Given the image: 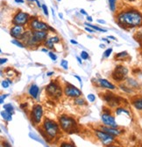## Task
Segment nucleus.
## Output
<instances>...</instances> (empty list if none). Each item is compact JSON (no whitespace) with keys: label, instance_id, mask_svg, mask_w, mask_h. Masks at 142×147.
Returning <instances> with one entry per match:
<instances>
[{"label":"nucleus","instance_id":"1","mask_svg":"<svg viewBox=\"0 0 142 147\" xmlns=\"http://www.w3.org/2000/svg\"><path fill=\"white\" fill-rule=\"evenodd\" d=\"M116 21L123 28H134L142 26V13L135 9L121 11L116 16Z\"/></svg>","mask_w":142,"mask_h":147},{"label":"nucleus","instance_id":"2","mask_svg":"<svg viewBox=\"0 0 142 147\" xmlns=\"http://www.w3.org/2000/svg\"><path fill=\"white\" fill-rule=\"evenodd\" d=\"M42 136L45 139H53L57 137V135L60 133V128L59 124L49 118H45L42 124V129H40Z\"/></svg>","mask_w":142,"mask_h":147},{"label":"nucleus","instance_id":"3","mask_svg":"<svg viewBox=\"0 0 142 147\" xmlns=\"http://www.w3.org/2000/svg\"><path fill=\"white\" fill-rule=\"evenodd\" d=\"M59 124L63 131L69 134H72L77 131V123L75 120L67 115H61L59 116Z\"/></svg>","mask_w":142,"mask_h":147},{"label":"nucleus","instance_id":"4","mask_svg":"<svg viewBox=\"0 0 142 147\" xmlns=\"http://www.w3.org/2000/svg\"><path fill=\"white\" fill-rule=\"evenodd\" d=\"M47 94L52 99H59L62 94V88L56 80H52L46 87Z\"/></svg>","mask_w":142,"mask_h":147},{"label":"nucleus","instance_id":"5","mask_svg":"<svg viewBox=\"0 0 142 147\" xmlns=\"http://www.w3.org/2000/svg\"><path fill=\"white\" fill-rule=\"evenodd\" d=\"M128 69L124 65H117L111 73V78L116 82H121L127 78Z\"/></svg>","mask_w":142,"mask_h":147},{"label":"nucleus","instance_id":"6","mask_svg":"<svg viewBox=\"0 0 142 147\" xmlns=\"http://www.w3.org/2000/svg\"><path fill=\"white\" fill-rule=\"evenodd\" d=\"M30 16L28 13L19 11L13 16L11 22L14 26H25L30 20Z\"/></svg>","mask_w":142,"mask_h":147},{"label":"nucleus","instance_id":"7","mask_svg":"<svg viewBox=\"0 0 142 147\" xmlns=\"http://www.w3.org/2000/svg\"><path fill=\"white\" fill-rule=\"evenodd\" d=\"M43 116V109L40 104H36L33 107L31 111V120L34 124H39L41 123Z\"/></svg>","mask_w":142,"mask_h":147},{"label":"nucleus","instance_id":"8","mask_svg":"<svg viewBox=\"0 0 142 147\" xmlns=\"http://www.w3.org/2000/svg\"><path fill=\"white\" fill-rule=\"evenodd\" d=\"M95 134L97 138L100 140V142L104 145H110L115 139L114 136L108 134L107 132L102 130V129H95Z\"/></svg>","mask_w":142,"mask_h":147},{"label":"nucleus","instance_id":"9","mask_svg":"<svg viewBox=\"0 0 142 147\" xmlns=\"http://www.w3.org/2000/svg\"><path fill=\"white\" fill-rule=\"evenodd\" d=\"M64 94L68 97H70V98H78V97H81L82 96V91L80 89H78L76 86L69 84V83H66L65 84V86H64Z\"/></svg>","mask_w":142,"mask_h":147},{"label":"nucleus","instance_id":"10","mask_svg":"<svg viewBox=\"0 0 142 147\" xmlns=\"http://www.w3.org/2000/svg\"><path fill=\"white\" fill-rule=\"evenodd\" d=\"M29 26L33 31H47L48 32L49 30V26L47 23L40 20L37 18L31 20V21L29 22Z\"/></svg>","mask_w":142,"mask_h":147},{"label":"nucleus","instance_id":"11","mask_svg":"<svg viewBox=\"0 0 142 147\" xmlns=\"http://www.w3.org/2000/svg\"><path fill=\"white\" fill-rule=\"evenodd\" d=\"M103 99L105 100V101L111 107H117L121 103L122 99L119 96H117L114 93L111 92H107L106 93H105L104 96H103Z\"/></svg>","mask_w":142,"mask_h":147},{"label":"nucleus","instance_id":"12","mask_svg":"<svg viewBox=\"0 0 142 147\" xmlns=\"http://www.w3.org/2000/svg\"><path fill=\"white\" fill-rule=\"evenodd\" d=\"M101 118H102V122L104 123V124L105 126L111 127V128H118L119 127V124L117 123V122H116L115 117L112 115H111L109 112L103 113Z\"/></svg>","mask_w":142,"mask_h":147},{"label":"nucleus","instance_id":"13","mask_svg":"<svg viewBox=\"0 0 142 147\" xmlns=\"http://www.w3.org/2000/svg\"><path fill=\"white\" fill-rule=\"evenodd\" d=\"M25 33V30L24 28V26H13L10 30V34L15 38V39H20L22 35Z\"/></svg>","mask_w":142,"mask_h":147},{"label":"nucleus","instance_id":"14","mask_svg":"<svg viewBox=\"0 0 142 147\" xmlns=\"http://www.w3.org/2000/svg\"><path fill=\"white\" fill-rule=\"evenodd\" d=\"M32 34L33 38L39 43L45 42L47 39V35H48L47 31H32Z\"/></svg>","mask_w":142,"mask_h":147},{"label":"nucleus","instance_id":"15","mask_svg":"<svg viewBox=\"0 0 142 147\" xmlns=\"http://www.w3.org/2000/svg\"><path fill=\"white\" fill-rule=\"evenodd\" d=\"M97 85L101 88L107 89V90H115L116 89V86L112 83H111L109 80H107L105 78H99V79H97Z\"/></svg>","mask_w":142,"mask_h":147},{"label":"nucleus","instance_id":"16","mask_svg":"<svg viewBox=\"0 0 142 147\" xmlns=\"http://www.w3.org/2000/svg\"><path fill=\"white\" fill-rule=\"evenodd\" d=\"M60 41H61V39L58 36H54V37L47 39L44 42V45L48 49H53L55 48V44L60 42Z\"/></svg>","mask_w":142,"mask_h":147},{"label":"nucleus","instance_id":"17","mask_svg":"<svg viewBox=\"0 0 142 147\" xmlns=\"http://www.w3.org/2000/svg\"><path fill=\"white\" fill-rule=\"evenodd\" d=\"M101 129L104 130L105 132H107L108 134L111 135V136H114V137H117V136H119L121 133H122V130L120 129H118V128H111V127H108V126H102L101 127Z\"/></svg>","mask_w":142,"mask_h":147},{"label":"nucleus","instance_id":"18","mask_svg":"<svg viewBox=\"0 0 142 147\" xmlns=\"http://www.w3.org/2000/svg\"><path fill=\"white\" fill-rule=\"evenodd\" d=\"M28 92L30 96L33 98V99H37L38 98V95H39V92H40V88L39 86L35 84H32L29 87V90H28Z\"/></svg>","mask_w":142,"mask_h":147},{"label":"nucleus","instance_id":"19","mask_svg":"<svg viewBox=\"0 0 142 147\" xmlns=\"http://www.w3.org/2000/svg\"><path fill=\"white\" fill-rule=\"evenodd\" d=\"M133 105L134 106V108L138 110H142V97L136 98L133 100Z\"/></svg>","mask_w":142,"mask_h":147},{"label":"nucleus","instance_id":"20","mask_svg":"<svg viewBox=\"0 0 142 147\" xmlns=\"http://www.w3.org/2000/svg\"><path fill=\"white\" fill-rule=\"evenodd\" d=\"M128 57H129V55H128L127 51H122V52L118 53L117 55H115V59H117L118 61H122Z\"/></svg>","mask_w":142,"mask_h":147},{"label":"nucleus","instance_id":"21","mask_svg":"<svg viewBox=\"0 0 142 147\" xmlns=\"http://www.w3.org/2000/svg\"><path fill=\"white\" fill-rule=\"evenodd\" d=\"M5 74H6V77H7L8 78H13L14 76H17V75H18V72H17L15 70L11 69V67L7 68V69L5 71Z\"/></svg>","mask_w":142,"mask_h":147},{"label":"nucleus","instance_id":"22","mask_svg":"<svg viewBox=\"0 0 142 147\" xmlns=\"http://www.w3.org/2000/svg\"><path fill=\"white\" fill-rule=\"evenodd\" d=\"M1 116L6 122H11L12 120V114H11V113H9V112H7L5 110H3L1 112Z\"/></svg>","mask_w":142,"mask_h":147},{"label":"nucleus","instance_id":"23","mask_svg":"<svg viewBox=\"0 0 142 147\" xmlns=\"http://www.w3.org/2000/svg\"><path fill=\"white\" fill-rule=\"evenodd\" d=\"M84 25H86V26H88V28H90L94 29L95 31H99V32H103V33H105V32L107 31L106 29H103V28H99V26H94V25H92L91 23H89V22L84 23Z\"/></svg>","mask_w":142,"mask_h":147},{"label":"nucleus","instance_id":"24","mask_svg":"<svg viewBox=\"0 0 142 147\" xmlns=\"http://www.w3.org/2000/svg\"><path fill=\"white\" fill-rule=\"evenodd\" d=\"M4 109L11 114H13L14 113V108L13 106H12L11 103H8V104H5L4 105Z\"/></svg>","mask_w":142,"mask_h":147},{"label":"nucleus","instance_id":"25","mask_svg":"<svg viewBox=\"0 0 142 147\" xmlns=\"http://www.w3.org/2000/svg\"><path fill=\"white\" fill-rule=\"evenodd\" d=\"M116 114H117V115H120L121 114H125L126 115H130V113H129L128 110H126L124 108H118L117 109H116Z\"/></svg>","mask_w":142,"mask_h":147},{"label":"nucleus","instance_id":"26","mask_svg":"<svg viewBox=\"0 0 142 147\" xmlns=\"http://www.w3.org/2000/svg\"><path fill=\"white\" fill-rule=\"evenodd\" d=\"M127 83H128L129 86H130L131 88H136V87L139 86V83L137 81H135V80L133 79V78H128L127 79Z\"/></svg>","mask_w":142,"mask_h":147},{"label":"nucleus","instance_id":"27","mask_svg":"<svg viewBox=\"0 0 142 147\" xmlns=\"http://www.w3.org/2000/svg\"><path fill=\"white\" fill-rule=\"evenodd\" d=\"M74 103H75V105H78V106H83V105L86 104L85 100H84L83 98H81V97H78V98L74 99Z\"/></svg>","mask_w":142,"mask_h":147},{"label":"nucleus","instance_id":"28","mask_svg":"<svg viewBox=\"0 0 142 147\" xmlns=\"http://www.w3.org/2000/svg\"><path fill=\"white\" fill-rule=\"evenodd\" d=\"M12 44H14V45H16L17 47H19V48H21V49H24L25 47V44H23L20 41H19L18 39H14V40H11V42Z\"/></svg>","mask_w":142,"mask_h":147},{"label":"nucleus","instance_id":"29","mask_svg":"<svg viewBox=\"0 0 142 147\" xmlns=\"http://www.w3.org/2000/svg\"><path fill=\"white\" fill-rule=\"evenodd\" d=\"M116 4H117V0H109V6L111 11H116Z\"/></svg>","mask_w":142,"mask_h":147},{"label":"nucleus","instance_id":"30","mask_svg":"<svg viewBox=\"0 0 142 147\" xmlns=\"http://www.w3.org/2000/svg\"><path fill=\"white\" fill-rule=\"evenodd\" d=\"M119 87H120V89H121L122 91H124V92H127V93H131V92H133V90L131 89V87L125 86V85H120Z\"/></svg>","mask_w":142,"mask_h":147},{"label":"nucleus","instance_id":"31","mask_svg":"<svg viewBox=\"0 0 142 147\" xmlns=\"http://www.w3.org/2000/svg\"><path fill=\"white\" fill-rule=\"evenodd\" d=\"M11 84V81L10 79H5V80H3V81H2L1 86L4 88H8Z\"/></svg>","mask_w":142,"mask_h":147},{"label":"nucleus","instance_id":"32","mask_svg":"<svg viewBox=\"0 0 142 147\" xmlns=\"http://www.w3.org/2000/svg\"><path fill=\"white\" fill-rule=\"evenodd\" d=\"M61 66L64 70H68L69 69V62L65 59H62L61 62Z\"/></svg>","mask_w":142,"mask_h":147},{"label":"nucleus","instance_id":"33","mask_svg":"<svg viewBox=\"0 0 142 147\" xmlns=\"http://www.w3.org/2000/svg\"><path fill=\"white\" fill-rule=\"evenodd\" d=\"M112 53V49L111 48H109V49H107L105 52H104V57H105V58H107V57H109L110 56H111V54Z\"/></svg>","mask_w":142,"mask_h":147},{"label":"nucleus","instance_id":"34","mask_svg":"<svg viewBox=\"0 0 142 147\" xmlns=\"http://www.w3.org/2000/svg\"><path fill=\"white\" fill-rule=\"evenodd\" d=\"M80 57L83 60H87L89 58V53H87L86 51H82L80 54Z\"/></svg>","mask_w":142,"mask_h":147},{"label":"nucleus","instance_id":"35","mask_svg":"<svg viewBox=\"0 0 142 147\" xmlns=\"http://www.w3.org/2000/svg\"><path fill=\"white\" fill-rule=\"evenodd\" d=\"M87 99L89 100V102H94L96 100V96L93 94V93H89V94L87 95Z\"/></svg>","mask_w":142,"mask_h":147},{"label":"nucleus","instance_id":"36","mask_svg":"<svg viewBox=\"0 0 142 147\" xmlns=\"http://www.w3.org/2000/svg\"><path fill=\"white\" fill-rule=\"evenodd\" d=\"M29 136L31 137V138H33V139H34V140H36L37 142H40V143H41L42 144H44V142L41 139V138H37L38 137H36L34 134H33V133H29Z\"/></svg>","mask_w":142,"mask_h":147},{"label":"nucleus","instance_id":"37","mask_svg":"<svg viewBox=\"0 0 142 147\" xmlns=\"http://www.w3.org/2000/svg\"><path fill=\"white\" fill-rule=\"evenodd\" d=\"M48 56H49V57L52 59L53 61H56L57 60V56L55 54L54 52H52V51H49L48 52Z\"/></svg>","mask_w":142,"mask_h":147},{"label":"nucleus","instance_id":"38","mask_svg":"<svg viewBox=\"0 0 142 147\" xmlns=\"http://www.w3.org/2000/svg\"><path fill=\"white\" fill-rule=\"evenodd\" d=\"M60 147H75V146L72 145L71 144L68 143V142H64V143H62V144H61Z\"/></svg>","mask_w":142,"mask_h":147},{"label":"nucleus","instance_id":"39","mask_svg":"<svg viewBox=\"0 0 142 147\" xmlns=\"http://www.w3.org/2000/svg\"><path fill=\"white\" fill-rule=\"evenodd\" d=\"M41 8L43 9V11H44V13H45V15L48 16V11H47V5H42V7H41Z\"/></svg>","mask_w":142,"mask_h":147},{"label":"nucleus","instance_id":"40","mask_svg":"<svg viewBox=\"0 0 142 147\" xmlns=\"http://www.w3.org/2000/svg\"><path fill=\"white\" fill-rule=\"evenodd\" d=\"M8 94H2L1 95V98H0V103L1 104H4V100H5V98L7 97Z\"/></svg>","mask_w":142,"mask_h":147},{"label":"nucleus","instance_id":"41","mask_svg":"<svg viewBox=\"0 0 142 147\" xmlns=\"http://www.w3.org/2000/svg\"><path fill=\"white\" fill-rule=\"evenodd\" d=\"M85 30H86L87 32L90 33V34H93V33H95V30H94V29L90 28H88V26H86V28H85Z\"/></svg>","mask_w":142,"mask_h":147},{"label":"nucleus","instance_id":"42","mask_svg":"<svg viewBox=\"0 0 142 147\" xmlns=\"http://www.w3.org/2000/svg\"><path fill=\"white\" fill-rule=\"evenodd\" d=\"M6 62H7V58H1V59H0V64H1V65H3Z\"/></svg>","mask_w":142,"mask_h":147},{"label":"nucleus","instance_id":"43","mask_svg":"<svg viewBox=\"0 0 142 147\" xmlns=\"http://www.w3.org/2000/svg\"><path fill=\"white\" fill-rule=\"evenodd\" d=\"M75 78L78 79V81H79V83H80L81 86H83V82H82V79H81V78H80V77H78V76H75Z\"/></svg>","mask_w":142,"mask_h":147},{"label":"nucleus","instance_id":"44","mask_svg":"<svg viewBox=\"0 0 142 147\" xmlns=\"http://www.w3.org/2000/svg\"><path fill=\"white\" fill-rule=\"evenodd\" d=\"M76 60H77V62H78L80 64H82V63H83V61H82V58H81V57H76Z\"/></svg>","mask_w":142,"mask_h":147},{"label":"nucleus","instance_id":"45","mask_svg":"<svg viewBox=\"0 0 142 147\" xmlns=\"http://www.w3.org/2000/svg\"><path fill=\"white\" fill-rule=\"evenodd\" d=\"M107 38H108V39H111V40H113V41H117V38L114 37V36H112V35H109Z\"/></svg>","mask_w":142,"mask_h":147},{"label":"nucleus","instance_id":"46","mask_svg":"<svg viewBox=\"0 0 142 147\" xmlns=\"http://www.w3.org/2000/svg\"><path fill=\"white\" fill-rule=\"evenodd\" d=\"M80 12L82 13V14H83V15H87V12L85 11L84 9H81V10H80Z\"/></svg>","mask_w":142,"mask_h":147},{"label":"nucleus","instance_id":"47","mask_svg":"<svg viewBox=\"0 0 142 147\" xmlns=\"http://www.w3.org/2000/svg\"><path fill=\"white\" fill-rule=\"evenodd\" d=\"M87 20L90 23V22H91L93 20H92V17L91 16H87Z\"/></svg>","mask_w":142,"mask_h":147},{"label":"nucleus","instance_id":"48","mask_svg":"<svg viewBox=\"0 0 142 147\" xmlns=\"http://www.w3.org/2000/svg\"><path fill=\"white\" fill-rule=\"evenodd\" d=\"M98 23H100V24H105V21L104 20H97Z\"/></svg>","mask_w":142,"mask_h":147},{"label":"nucleus","instance_id":"49","mask_svg":"<svg viewBox=\"0 0 142 147\" xmlns=\"http://www.w3.org/2000/svg\"><path fill=\"white\" fill-rule=\"evenodd\" d=\"M70 42L72 43V44H78V42H77L76 41H75V40H70Z\"/></svg>","mask_w":142,"mask_h":147},{"label":"nucleus","instance_id":"50","mask_svg":"<svg viewBox=\"0 0 142 147\" xmlns=\"http://www.w3.org/2000/svg\"><path fill=\"white\" fill-rule=\"evenodd\" d=\"M53 74H55V72H54V71H49V72H47V75L48 77L52 76Z\"/></svg>","mask_w":142,"mask_h":147},{"label":"nucleus","instance_id":"51","mask_svg":"<svg viewBox=\"0 0 142 147\" xmlns=\"http://www.w3.org/2000/svg\"><path fill=\"white\" fill-rule=\"evenodd\" d=\"M16 3H19V4H23L24 3V0H15Z\"/></svg>","mask_w":142,"mask_h":147},{"label":"nucleus","instance_id":"52","mask_svg":"<svg viewBox=\"0 0 142 147\" xmlns=\"http://www.w3.org/2000/svg\"><path fill=\"white\" fill-rule=\"evenodd\" d=\"M35 2L37 3V5H38L39 7H42V5H41V3H40V2H39V1H38V0H35Z\"/></svg>","mask_w":142,"mask_h":147},{"label":"nucleus","instance_id":"53","mask_svg":"<svg viewBox=\"0 0 142 147\" xmlns=\"http://www.w3.org/2000/svg\"><path fill=\"white\" fill-rule=\"evenodd\" d=\"M102 41H105V42H106L107 43H110V41H109V40H107L106 38H103V39H102Z\"/></svg>","mask_w":142,"mask_h":147},{"label":"nucleus","instance_id":"54","mask_svg":"<svg viewBox=\"0 0 142 147\" xmlns=\"http://www.w3.org/2000/svg\"><path fill=\"white\" fill-rule=\"evenodd\" d=\"M99 48H100V49H105V44H100V45H99Z\"/></svg>","mask_w":142,"mask_h":147},{"label":"nucleus","instance_id":"55","mask_svg":"<svg viewBox=\"0 0 142 147\" xmlns=\"http://www.w3.org/2000/svg\"><path fill=\"white\" fill-rule=\"evenodd\" d=\"M41 51H43V52H49L48 51V49H42Z\"/></svg>","mask_w":142,"mask_h":147},{"label":"nucleus","instance_id":"56","mask_svg":"<svg viewBox=\"0 0 142 147\" xmlns=\"http://www.w3.org/2000/svg\"><path fill=\"white\" fill-rule=\"evenodd\" d=\"M106 147H118V146H115V145H107Z\"/></svg>","mask_w":142,"mask_h":147},{"label":"nucleus","instance_id":"57","mask_svg":"<svg viewBox=\"0 0 142 147\" xmlns=\"http://www.w3.org/2000/svg\"><path fill=\"white\" fill-rule=\"evenodd\" d=\"M59 17H60L61 19H63V18H62V14H61V13H59Z\"/></svg>","mask_w":142,"mask_h":147},{"label":"nucleus","instance_id":"58","mask_svg":"<svg viewBox=\"0 0 142 147\" xmlns=\"http://www.w3.org/2000/svg\"><path fill=\"white\" fill-rule=\"evenodd\" d=\"M27 1H29V2H33L34 1L35 2V0H27Z\"/></svg>","mask_w":142,"mask_h":147},{"label":"nucleus","instance_id":"59","mask_svg":"<svg viewBox=\"0 0 142 147\" xmlns=\"http://www.w3.org/2000/svg\"><path fill=\"white\" fill-rule=\"evenodd\" d=\"M127 1H129V2H133V1H135V0H127Z\"/></svg>","mask_w":142,"mask_h":147},{"label":"nucleus","instance_id":"60","mask_svg":"<svg viewBox=\"0 0 142 147\" xmlns=\"http://www.w3.org/2000/svg\"><path fill=\"white\" fill-rule=\"evenodd\" d=\"M57 1H61V0H57Z\"/></svg>","mask_w":142,"mask_h":147},{"label":"nucleus","instance_id":"61","mask_svg":"<svg viewBox=\"0 0 142 147\" xmlns=\"http://www.w3.org/2000/svg\"><path fill=\"white\" fill-rule=\"evenodd\" d=\"M1 147H4V146H3V145H1Z\"/></svg>","mask_w":142,"mask_h":147},{"label":"nucleus","instance_id":"62","mask_svg":"<svg viewBox=\"0 0 142 147\" xmlns=\"http://www.w3.org/2000/svg\"><path fill=\"white\" fill-rule=\"evenodd\" d=\"M46 147H48V146H46Z\"/></svg>","mask_w":142,"mask_h":147},{"label":"nucleus","instance_id":"63","mask_svg":"<svg viewBox=\"0 0 142 147\" xmlns=\"http://www.w3.org/2000/svg\"><path fill=\"white\" fill-rule=\"evenodd\" d=\"M141 147H142V145H141Z\"/></svg>","mask_w":142,"mask_h":147},{"label":"nucleus","instance_id":"64","mask_svg":"<svg viewBox=\"0 0 142 147\" xmlns=\"http://www.w3.org/2000/svg\"></svg>","mask_w":142,"mask_h":147}]
</instances>
